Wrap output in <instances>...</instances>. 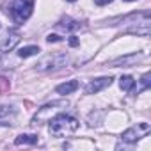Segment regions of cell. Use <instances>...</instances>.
<instances>
[{
    "label": "cell",
    "mask_w": 151,
    "mask_h": 151,
    "mask_svg": "<svg viewBox=\"0 0 151 151\" xmlns=\"http://www.w3.org/2000/svg\"><path fill=\"white\" fill-rule=\"evenodd\" d=\"M48 123H50L48 130L53 137H66V135H71L78 130V121L71 116H66V114H57Z\"/></svg>",
    "instance_id": "1"
},
{
    "label": "cell",
    "mask_w": 151,
    "mask_h": 151,
    "mask_svg": "<svg viewBox=\"0 0 151 151\" xmlns=\"http://www.w3.org/2000/svg\"><path fill=\"white\" fill-rule=\"evenodd\" d=\"M34 9V0H11L7 13L16 23H23L30 18Z\"/></svg>",
    "instance_id": "2"
},
{
    "label": "cell",
    "mask_w": 151,
    "mask_h": 151,
    "mask_svg": "<svg viewBox=\"0 0 151 151\" xmlns=\"http://www.w3.org/2000/svg\"><path fill=\"white\" fill-rule=\"evenodd\" d=\"M66 62H68V55L66 53H50V55H45L43 59L37 60L36 69L37 71H52V69L62 68Z\"/></svg>",
    "instance_id": "3"
},
{
    "label": "cell",
    "mask_w": 151,
    "mask_h": 151,
    "mask_svg": "<svg viewBox=\"0 0 151 151\" xmlns=\"http://www.w3.org/2000/svg\"><path fill=\"white\" fill-rule=\"evenodd\" d=\"M22 36L16 29H9L2 34V37H0V50L2 52H11L16 48V45L20 43Z\"/></svg>",
    "instance_id": "4"
},
{
    "label": "cell",
    "mask_w": 151,
    "mask_h": 151,
    "mask_svg": "<svg viewBox=\"0 0 151 151\" xmlns=\"http://www.w3.org/2000/svg\"><path fill=\"white\" fill-rule=\"evenodd\" d=\"M59 105H68V101H53V103H48V105L41 107L32 123L34 124H39L41 121H50V114L53 116V114H57V110H60V109H57Z\"/></svg>",
    "instance_id": "5"
},
{
    "label": "cell",
    "mask_w": 151,
    "mask_h": 151,
    "mask_svg": "<svg viewBox=\"0 0 151 151\" xmlns=\"http://www.w3.org/2000/svg\"><path fill=\"white\" fill-rule=\"evenodd\" d=\"M112 84V78L110 77H100V78H94L91 80L87 86H86V93L87 94H96L100 91H103L105 87H109Z\"/></svg>",
    "instance_id": "6"
},
{
    "label": "cell",
    "mask_w": 151,
    "mask_h": 151,
    "mask_svg": "<svg viewBox=\"0 0 151 151\" xmlns=\"http://www.w3.org/2000/svg\"><path fill=\"white\" fill-rule=\"evenodd\" d=\"M147 130H149V126H147L146 123H142V124H139V128H130V130H126V132L123 133V140H124V142H137V140L140 139V135L146 133Z\"/></svg>",
    "instance_id": "7"
},
{
    "label": "cell",
    "mask_w": 151,
    "mask_h": 151,
    "mask_svg": "<svg viewBox=\"0 0 151 151\" xmlns=\"http://www.w3.org/2000/svg\"><path fill=\"white\" fill-rule=\"evenodd\" d=\"M78 89V82L77 80H69V82H64V84H60V86H57V93L59 94H62V96H66V94H71V93H75Z\"/></svg>",
    "instance_id": "8"
},
{
    "label": "cell",
    "mask_w": 151,
    "mask_h": 151,
    "mask_svg": "<svg viewBox=\"0 0 151 151\" xmlns=\"http://www.w3.org/2000/svg\"><path fill=\"white\" fill-rule=\"evenodd\" d=\"M144 55L142 53H139V55H126V57H121V59H116V60H112L110 62V66H132L133 62H137V60H140Z\"/></svg>",
    "instance_id": "9"
},
{
    "label": "cell",
    "mask_w": 151,
    "mask_h": 151,
    "mask_svg": "<svg viewBox=\"0 0 151 151\" xmlns=\"http://www.w3.org/2000/svg\"><path fill=\"white\" fill-rule=\"evenodd\" d=\"M37 53H39V46H34V45H30V46H23V48H20V52H18V55H20L22 59L32 57V55H37Z\"/></svg>",
    "instance_id": "10"
},
{
    "label": "cell",
    "mask_w": 151,
    "mask_h": 151,
    "mask_svg": "<svg viewBox=\"0 0 151 151\" xmlns=\"http://www.w3.org/2000/svg\"><path fill=\"white\" fill-rule=\"evenodd\" d=\"M57 27L62 29V30H77V29H80V23H78V22H73V20H69V18H66V20H62L60 23H57Z\"/></svg>",
    "instance_id": "11"
},
{
    "label": "cell",
    "mask_w": 151,
    "mask_h": 151,
    "mask_svg": "<svg viewBox=\"0 0 151 151\" xmlns=\"http://www.w3.org/2000/svg\"><path fill=\"white\" fill-rule=\"evenodd\" d=\"M133 86H135V80H133L132 77H121V80H119V87H121L123 91H132Z\"/></svg>",
    "instance_id": "12"
},
{
    "label": "cell",
    "mask_w": 151,
    "mask_h": 151,
    "mask_svg": "<svg viewBox=\"0 0 151 151\" xmlns=\"http://www.w3.org/2000/svg\"><path fill=\"white\" fill-rule=\"evenodd\" d=\"M14 142L16 144H36L37 142V135H18Z\"/></svg>",
    "instance_id": "13"
},
{
    "label": "cell",
    "mask_w": 151,
    "mask_h": 151,
    "mask_svg": "<svg viewBox=\"0 0 151 151\" xmlns=\"http://www.w3.org/2000/svg\"><path fill=\"white\" fill-rule=\"evenodd\" d=\"M147 86H149V73H146V75H144V77H142V87L146 89Z\"/></svg>",
    "instance_id": "14"
},
{
    "label": "cell",
    "mask_w": 151,
    "mask_h": 151,
    "mask_svg": "<svg viewBox=\"0 0 151 151\" xmlns=\"http://www.w3.org/2000/svg\"><path fill=\"white\" fill-rule=\"evenodd\" d=\"M46 39H48V43H52V41H59V39H60V37H59V36H57V34H50V36H48V37H46Z\"/></svg>",
    "instance_id": "15"
},
{
    "label": "cell",
    "mask_w": 151,
    "mask_h": 151,
    "mask_svg": "<svg viewBox=\"0 0 151 151\" xmlns=\"http://www.w3.org/2000/svg\"><path fill=\"white\" fill-rule=\"evenodd\" d=\"M94 2L98 4V6H107V4H110L112 0H94Z\"/></svg>",
    "instance_id": "16"
},
{
    "label": "cell",
    "mask_w": 151,
    "mask_h": 151,
    "mask_svg": "<svg viewBox=\"0 0 151 151\" xmlns=\"http://www.w3.org/2000/svg\"><path fill=\"white\" fill-rule=\"evenodd\" d=\"M69 45H71V46H77V45H78V39H77V37H71V39H69Z\"/></svg>",
    "instance_id": "17"
},
{
    "label": "cell",
    "mask_w": 151,
    "mask_h": 151,
    "mask_svg": "<svg viewBox=\"0 0 151 151\" xmlns=\"http://www.w3.org/2000/svg\"><path fill=\"white\" fill-rule=\"evenodd\" d=\"M124 2H133V0H124Z\"/></svg>",
    "instance_id": "18"
},
{
    "label": "cell",
    "mask_w": 151,
    "mask_h": 151,
    "mask_svg": "<svg viewBox=\"0 0 151 151\" xmlns=\"http://www.w3.org/2000/svg\"><path fill=\"white\" fill-rule=\"evenodd\" d=\"M68 2H75V0H68Z\"/></svg>",
    "instance_id": "19"
}]
</instances>
